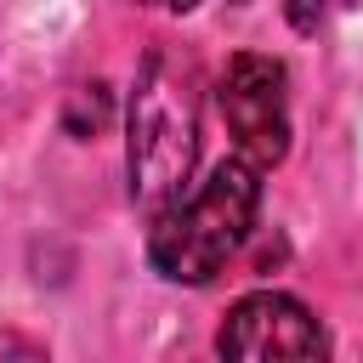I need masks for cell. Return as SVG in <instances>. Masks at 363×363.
<instances>
[{
	"label": "cell",
	"instance_id": "obj_1",
	"mask_svg": "<svg viewBox=\"0 0 363 363\" xmlns=\"http://www.w3.org/2000/svg\"><path fill=\"white\" fill-rule=\"evenodd\" d=\"M199 164V62L153 40L136 62L130 96H125V182L130 204L142 216H159L176 204Z\"/></svg>",
	"mask_w": 363,
	"mask_h": 363
},
{
	"label": "cell",
	"instance_id": "obj_2",
	"mask_svg": "<svg viewBox=\"0 0 363 363\" xmlns=\"http://www.w3.org/2000/svg\"><path fill=\"white\" fill-rule=\"evenodd\" d=\"M255 216H261V164L227 153L221 164H210L199 187H187L159 216H147V267L164 284L204 289L244 250Z\"/></svg>",
	"mask_w": 363,
	"mask_h": 363
},
{
	"label": "cell",
	"instance_id": "obj_3",
	"mask_svg": "<svg viewBox=\"0 0 363 363\" xmlns=\"http://www.w3.org/2000/svg\"><path fill=\"white\" fill-rule=\"evenodd\" d=\"M216 108L233 136V153L261 170L289 159V68L267 51H233L216 74Z\"/></svg>",
	"mask_w": 363,
	"mask_h": 363
},
{
	"label": "cell",
	"instance_id": "obj_4",
	"mask_svg": "<svg viewBox=\"0 0 363 363\" xmlns=\"http://www.w3.org/2000/svg\"><path fill=\"white\" fill-rule=\"evenodd\" d=\"M216 352L238 357V363H272V357H329V329L318 323V312L284 289H250L227 306L221 329H216Z\"/></svg>",
	"mask_w": 363,
	"mask_h": 363
},
{
	"label": "cell",
	"instance_id": "obj_5",
	"mask_svg": "<svg viewBox=\"0 0 363 363\" xmlns=\"http://www.w3.org/2000/svg\"><path fill=\"white\" fill-rule=\"evenodd\" d=\"M113 119H119V102H113V91H108V79H85V85H74L68 102H62V130H68L74 142H96V136H108Z\"/></svg>",
	"mask_w": 363,
	"mask_h": 363
},
{
	"label": "cell",
	"instance_id": "obj_6",
	"mask_svg": "<svg viewBox=\"0 0 363 363\" xmlns=\"http://www.w3.org/2000/svg\"><path fill=\"white\" fill-rule=\"evenodd\" d=\"M323 6H329V0H284V17H289V28H295V34H318Z\"/></svg>",
	"mask_w": 363,
	"mask_h": 363
},
{
	"label": "cell",
	"instance_id": "obj_7",
	"mask_svg": "<svg viewBox=\"0 0 363 363\" xmlns=\"http://www.w3.org/2000/svg\"><path fill=\"white\" fill-rule=\"evenodd\" d=\"M0 357H28V363H40V357H45V340H28V335H17V329H0Z\"/></svg>",
	"mask_w": 363,
	"mask_h": 363
},
{
	"label": "cell",
	"instance_id": "obj_8",
	"mask_svg": "<svg viewBox=\"0 0 363 363\" xmlns=\"http://www.w3.org/2000/svg\"><path fill=\"white\" fill-rule=\"evenodd\" d=\"M136 6H164V11H193L199 0H136Z\"/></svg>",
	"mask_w": 363,
	"mask_h": 363
},
{
	"label": "cell",
	"instance_id": "obj_9",
	"mask_svg": "<svg viewBox=\"0 0 363 363\" xmlns=\"http://www.w3.org/2000/svg\"><path fill=\"white\" fill-rule=\"evenodd\" d=\"M227 6H244V0H227Z\"/></svg>",
	"mask_w": 363,
	"mask_h": 363
}]
</instances>
